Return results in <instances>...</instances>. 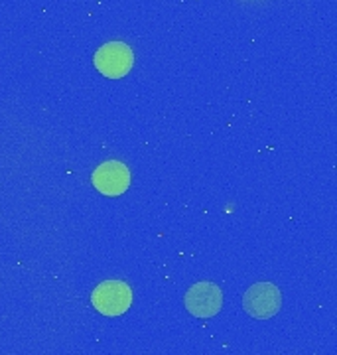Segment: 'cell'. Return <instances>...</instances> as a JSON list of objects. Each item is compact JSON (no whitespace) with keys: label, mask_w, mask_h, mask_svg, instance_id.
Wrapping results in <instances>:
<instances>
[{"label":"cell","mask_w":337,"mask_h":355,"mask_svg":"<svg viewBox=\"0 0 337 355\" xmlns=\"http://www.w3.org/2000/svg\"><path fill=\"white\" fill-rule=\"evenodd\" d=\"M93 64L105 77L121 79L132 69L135 53L123 42H109L97 50L95 58H93Z\"/></svg>","instance_id":"cell-2"},{"label":"cell","mask_w":337,"mask_h":355,"mask_svg":"<svg viewBox=\"0 0 337 355\" xmlns=\"http://www.w3.org/2000/svg\"><path fill=\"white\" fill-rule=\"evenodd\" d=\"M91 302L103 316H121L132 304V291L126 282L107 280L93 291Z\"/></svg>","instance_id":"cell-1"},{"label":"cell","mask_w":337,"mask_h":355,"mask_svg":"<svg viewBox=\"0 0 337 355\" xmlns=\"http://www.w3.org/2000/svg\"><path fill=\"white\" fill-rule=\"evenodd\" d=\"M223 304L221 288L213 282H198L186 294V308L191 316L211 318L215 316Z\"/></svg>","instance_id":"cell-4"},{"label":"cell","mask_w":337,"mask_h":355,"mask_svg":"<svg viewBox=\"0 0 337 355\" xmlns=\"http://www.w3.org/2000/svg\"><path fill=\"white\" fill-rule=\"evenodd\" d=\"M93 186L105 196H121L130 186V172L123 162L107 160L93 172Z\"/></svg>","instance_id":"cell-5"},{"label":"cell","mask_w":337,"mask_h":355,"mask_svg":"<svg viewBox=\"0 0 337 355\" xmlns=\"http://www.w3.org/2000/svg\"><path fill=\"white\" fill-rule=\"evenodd\" d=\"M280 304H282V296L275 284H270V282L252 284L243 296V306H245L247 314L257 320L276 316V312L280 310Z\"/></svg>","instance_id":"cell-3"}]
</instances>
